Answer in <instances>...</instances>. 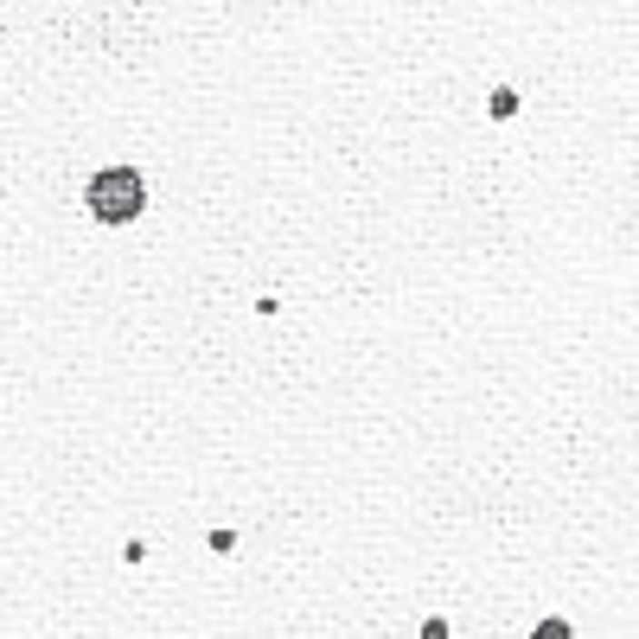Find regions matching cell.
Listing matches in <instances>:
<instances>
[{"label":"cell","instance_id":"7a4b0ae2","mask_svg":"<svg viewBox=\"0 0 639 639\" xmlns=\"http://www.w3.org/2000/svg\"><path fill=\"white\" fill-rule=\"evenodd\" d=\"M486 109H493L499 122H512V115H518V90H493V103H486Z\"/></svg>","mask_w":639,"mask_h":639},{"label":"cell","instance_id":"6da1fadb","mask_svg":"<svg viewBox=\"0 0 639 639\" xmlns=\"http://www.w3.org/2000/svg\"><path fill=\"white\" fill-rule=\"evenodd\" d=\"M141 205H147V179H141L135 166H103V173L90 179V211H96V225H135Z\"/></svg>","mask_w":639,"mask_h":639}]
</instances>
